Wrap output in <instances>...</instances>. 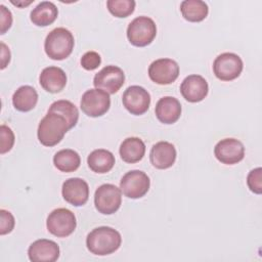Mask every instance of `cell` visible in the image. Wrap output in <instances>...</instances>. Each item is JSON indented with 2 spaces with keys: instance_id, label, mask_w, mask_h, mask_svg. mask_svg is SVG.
I'll use <instances>...</instances> for the list:
<instances>
[{
  "instance_id": "obj_1",
  "label": "cell",
  "mask_w": 262,
  "mask_h": 262,
  "mask_svg": "<svg viewBox=\"0 0 262 262\" xmlns=\"http://www.w3.org/2000/svg\"><path fill=\"white\" fill-rule=\"evenodd\" d=\"M121 243L120 232L110 226L96 227L86 237L87 249L97 256L113 254L120 248Z\"/></svg>"
},
{
  "instance_id": "obj_2",
  "label": "cell",
  "mask_w": 262,
  "mask_h": 262,
  "mask_svg": "<svg viewBox=\"0 0 262 262\" xmlns=\"http://www.w3.org/2000/svg\"><path fill=\"white\" fill-rule=\"evenodd\" d=\"M70 130L63 117L55 113H48L40 121L38 126V139L44 146H54L59 143Z\"/></svg>"
},
{
  "instance_id": "obj_3",
  "label": "cell",
  "mask_w": 262,
  "mask_h": 262,
  "mask_svg": "<svg viewBox=\"0 0 262 262\" xmlns=\"http://www.w3.org/2000/svg\"><path fill=\"white\" fill-rule=\"evenodd\" d=\"M74 36L66 28H55L46 37L44 49L48 57L53 60L67 58L74 49Z\"/></svg>"
},
{
  "instance_id": "obj_4",
  "label": "cell",
  "mask_w": 262,
  "mask_h": 262,
  "mask_svg": "<svg viewBox=\"0 0 262 262\" xmlns=\"http://www.w3.org/2000/svg\"><path fill=\"white\" fill-rule=\"evenodd\" d=\"M157 35V26L155 21L147 16H138L134 18L127 28V38L129 42L137 47L149 45Z\"/></svg>"
},
{
  "instance_id": "obj_5",
  "label": "cell",
  "mask_w": 262,
  "mask_h": 262,
  "mask_svg": "<svg viewBox=\"0 0 262 262\" xmlns=\"http://www.w3.org/2000/svg\"><path fill=\"white\" fill-rule=\"evenodd\" d=\"M77 226L75 214L66 208L53 210L47 217L48 231L57 237H67L74 232Z\"/></svg>"
},
{
  "instance_id": "obj_6",
  "label": "cell",
  "mask_w": 262,
  "mask_h": 262,
  "mask_svg": "<svg viewBox=\"0 0 262 262\" xmlns=\"http://www.w3.org/2000/svg\"><path fill=\"white\" fill-rule=\"evenodd\" d=\"M121 189L114 184L100 185L94 193V205L96 210L103 215L116 213L122 204Z\"/></svg>"
},
{
  "instance_id": "obj_7",
  "label": "cell",
  "mask_w": 262,
  "mask_h": 262,
  "mask_svg": "<svg viewBox=\"0 0 262 262\" xmlns=\"http://www.w3.org/2000/svg\"><path fill=\"white\" fill-rule=\"evenodd\" d=\"M80 106L82 112L88 117H100L110 110V94L101 89H89L82 95Z\"/></svg>"
},
{
  "instance_id": "obj_8",
  "label": "cell",
  "mask_w": 262,
  "mask_h": 262,
  "mask_svg": "<svg viewBox=\"0 0 262 262\" xmlns=\"http://www.w3.org/2000/svg\"><path fill=\"white\" fill-rule=\"evenodd\" d=\"M244 64L242 58L232 52H224L219 54L213 62V72L221 81H231L236 79Z\"/></svg>"
},
{
  "instance_id": "obj_9",
  "label": "cell",
  "mask_w": 262,
  "mask_h": 262,
  "mask_svg": "<svg viewBox=\"0 0 262 262\" xmlns=\"http://www.w3.org/2000/svg\"><path fill=\"white\" fill-rule=\"evenodd\" d=\"M150 186L148 176L140 170L127 172L120 181V189L129 199H140L146 194Z\"/></svg>"
},
{
  "instance_id": "obj_10",
  "label": "cell",
  "mask_w": 262,
  "mask_h": 262,
  "mask_svg": "<svg viewBox=\"0 0 262 262\" xmlns=\"http://www.w3.org/2000/svg\"><path fill=\"white\" fill-rule=\"evenodd\" d=\"M125 82L123 70L117 66H106L102 68L93 79V85L108 94H115L120 90Z\"/></svg>"
},
{
  "instance_id": "obj_11",
  "label": "cell",
  "mask_w": 262,
  "mask_h": 262,
  "mask_svg": "<svg viewBox=\"0 0 262 262\" xmlns=\"http://www.w3.org/2000/svg\"><path fill=\"white\" fill-rule=\"evenodd\" d=\"M122 101L130 114L140 116L147 112L150 104V95L143 87L133 85L124 91Z\"/></svg>"
},
{
  "instance_id": "obj_12",
  "label": "cell",
  "mask_w": 262,
  "mask_h": 262,
  "mask_svg": "<svg viewBox=\"0 0 262 262\" xmlns=\"http://www.w3.org/2000/svg\"><path fill=\"white\" fill-rule=\"evenodd\" d=\"M179 76V66L171 58H160L152 61L148 68L149 79L159 85L173 83Z\"/></svg>"
},
{
  "instance_id": "obj_13",
  "label": "cell",
  "mask_w": 262,
  "mask_h": 262,
  "mask_svg": "<svg viewBox=\"0 0 262 262\" xmlns=\"http://www.w3.org/2000/svg\"><path fill=\"white\" fill-rule=\"evenodd\" d=\"M216 159L225 165H234L245 157L244 144L235 138L221 139L214 147Z\"/></svg>"
},
{
  "instance_id": "obj_14",
  "label": "cell",
  "mask_w": 262,
  "mask_h": 262,
  "mask_svg": "<svg viewBox=\"0 0 262 262\" xmlns=\"http://www.w3.org/2000/svg\"><path fill=\"white\" fill-rule=\"evenodd\" d=\"M61 193L66 202L75 207H80L85 205L88 201L89 186L82 178H70L63 182Z\"/></svg>"
},
{
  "instance_id": "obj_15",
  "label": "cell",
  "mask_w": 262,
  "mask_h": 262,
  "mask_svg": "<svg viewBox=\"0 0 262 262\" xmlns=\"http://www.w3.org/2000/svg\"><path fill=\"white\" fill-rule=\"evenodd\" d=\"M28 256L33 262H54L59 257V247L51 239H37L30 245Z\"/></svg>"
},
{
  "instance_id": "obj_16",
  "label": "cell",
  "mask_w": 262,
  "mask_h": 262,
  "mask_svg": "<svg viewBox=\"0 0 262 262\" xmlns=\"http://www.w3.org/2000/svg\"><path fill=\"white\" fill-rule=\"evenodd\" d=\"M209 86L204 77L200 75L187 76L180 85V92L187 101L200 102L208 94Z\"/></svg>"
},
{
  "instance_id": "obj_17",
  "label": "cell",
  "mask_w": 262,
  "mask_h": 262,
  "mask_svg": "<svg viewBox=\"0 0 262 262\" xmlns=\"http://www.w3.org/2000/svg\"><path fill=\"white\" fill-rule=\"evenodd\" d=\"M176 148L168 141H159L152 145L149 152L151 165L157 169H168L176 161Z\"/></svg>"
},
{
  "instance_id": "obj_18",
  "label": "cell",
  "mask_w": 262,
  "mask_h": 262,
  "mask_svg": "<svg viewBox=\"0 0 262 262\" xmlns=\"http://www.w3.org/2000/svg\"><path fill=\"white\" fill-rule=\"evenodd\" d=\"M41 87L49 93H58L67 85V75L58 67H47L39 76Z\"/></svg>"
},
{
  "instance_id": "obj_19",
  "label": "cell",
  "mask_w": 262,
  "mask_h": 262,
  "mask_svg": "<svg viewBox=\"0 0 262 262\" xmlns=\"http://www.w3.org/2000/svg\"><path fill=\"white\" fill-rule=\"evenodd\" d=\"M158 120L164 124H173L181 116V104L179 100L172 96L160 98L155 108Z\"/></svg>"
},
{
  "instance_id": "obj_20",
  "label": "cell",
  "mask_w": 262,
  "mask_h": 262,
  "mask_svg": "<svg viewBox=\"0 0 262 262\" xmlns=\"http://www.w3.org/2000/svg\"><path fill=\"white\" fill-rule=\"evenodd\" d=\"M119 152L124 162L134 164L142 160L145 154V144L138 137H128L121 143Z\"/></svg>"
},
{
  "instance_id": "obj_21",
  "label": "cell",
  "mask_w": 262,
  "mask_h": 262,
  "mask_svg": "<svg viewBox=\"0 0 262 262\" xmlns=\"http://www.w3.org/2000/svg\"><path fill=\"white\" fill-rule=\"evenodd\" d=\"M58 15V9L56 5L49 1H43L39 3L31 11V21L38 27H47L55 21Z\"/></svg>"
},
{
  "instance_id": "obj_22",
  "label": "cell",
  "mask_w": 262,
  "mask_h": 262,
  "mask_svg": "<svg viewBox=\"0 0 262 262\" xmlns=\"http://www.w3.org/2000/svg\"><path fill=\"white\" fill-rule=\"evenodd\" d=\"M87 164L93 172L104 174L113 169L115 165V156L107 149H94L89 154Z\"/></svg>"
},
{
  "instance_id": "obj_23",
  "label": "cell",
  "mask_w": 262,
  "mask_h": 262,
  "mask_svg": "<svg viewBox=\"0 0 262 262\" xmlns=\"http://www.w3.org/2000/svg\"><path fill=\"white\" fill-rule=\"evenodd\" d=\"M38 101V93L30 85H24L17 88L12 95V104L19 112L32 111Z\"/></svg>"
},
{
  "instance_id": "obj_24",
  "label": "cell",
  "mask_w": 262,
  "mask_h": 262,
  "mask_svg": "<svg viewBox=\"0 0 262 262\" xmlns=\"http://www.w3.org/2000/svg\"><path fill=\"white\" fill-rule=\"evenodd\" d=\"M180 11L186 20L199 23L207 17L209 8L202 0H184L180 4Z\"/></svg>"
},
{
  "instance_id": "obj_25",
  "label": "cell",
  "mask_w": 262,
  "mask_h": 262,
  "mask_svg": "<svg viewBox=\"0 0 262 262\" xmlns=\"http://www.w3.org/2000/svg\"><path fill=\"white\" fill-rule=\"evenodd\" d=\"M53 164L61 172L70 173L76 171L81 164V158L77 151L70 148L58 150L53 157Z\"/></svg>"
},
{
  "instance_id": "obj_26",
  "label": "cell",
  "mask_w": 262,
  "mask_h": 262,
  "mask_svg": "<svg viewBox=\"0 0 262 262\" xmlns=\"http://www.w3.org/2000/svg\"><path fill=\"white\" fill-rule=\"evenodd\" d=\"M48 113H55L66 119L70 129L76 126L79 119V112L76 105L69 100H57L54 101L48 108Z\"/></svg>"
},
{
  "instance_id": "obj_27",
  "label": "cell",
  "mask_w": 262,
  "mask_h": 262,
  "mask_svg": "<svg viewBox=\"0 0 262 262\" xmlns=\"http://www.w3.org/2000/svg\"><path fill=\"white\" fill-rule=\"evenodd\" d=\"M134 0H107L106 6L108 11L116 17H127L133 13L135 9Z\"/></svg>"
},
{
  "instance_id": "obj_28",
  "label": "cell",
  "mask_w": 262,
  "mask_h": 262,
  "mask_svg": "<svg viewBox=\"0 0 262 262\" xmlns=\"http://www.w3.org/2000/svg\"><path fill=\"white\" fill-rule=\"evenodd\" d=\"M262 169L260 167L253 169L247 177V184L250 190L254 193L261 194L262 192Z\"/></svg>"
},
{
  "instance_id": "obj_29",
  "label": "cell",
  "mask_w": 262,
  "mask_h": 262,
  "mask_svg": "<svg viewBox=\"0 0 262 262\" xmlns=\"http://www.w3.org/2000/svg\"><path fill=\"white\" fill-rule=\"evenodd\" d=\"M0 133H1L0 152H1V155H3L12 148L15 138H14V134H13L12 130L6 125H1Z\"/></svg>"
},
{
  "instance_id": "obj_30",
  "label": "cell",
  "mask_w": 262,
  "mask_h": 262,
  "mask_svg": "<svg viewBox=\"0 0 262 262\" xmlns=\"http://www.w3.org/2000/svg\"><path fill=\"white\" fill-rule=\"evenodd\" d=\"M101 62L100 55L95 51H87L81 57V66L87 71H93L99 67Z\"/></svg>"
},
{
  "instance_id": "obj_31",
  "label": "cell",
  "mask_w": 262,
  "mask_h": 262,
  "mask_svg": "<svg viewBox=\"0 0 262 262\" xmlns=\"http://www.w3.org/2000/svg\"><path fill=\"white\" fill-rule=\"evenodd\" d=\"M0 234L4 235L7 234L9 232L12 231V229L14 228V224H15V220L13 215L9 212L6 211L4 209L0 210Z\"/></svg>"
},
{
  "instance_id": "obj_32",
  "label": "cell",
  "mask_w": 262,
  "mask_h": 262,
  "mask_svg": "<svg viewBox=\"0 0 262 262\" xmlns=\"http://www.w3.org/2000/svg\"><path fill=\"white\" fill-rule=\"evenodd\" d=\"M1 8V34L3 35L12 24V14L9 9H7L4 5H0Z\"/></svg>"
},
{
  "instance_id": "obj_33",
  "label": "cell",
  "mask_w": 262,
  "mask_h": 262,
  "mask_svg": "<svg viewBox=\"0 0 262 262\" xmlns=\"http://www.w3.org/2000/svg\"><path fill=\"white\" fill-rule=\"evenodd\" d=\"M1 70H3L10 61V51L9 48L3 42H1Z\"/></svg>"
},
{
  "instance_id": "obj_34",
  "label": "cell",
  "mask_w": 262,
  "mask_h": 262,
  "mask_svg": "<svg viewBox=\"0 0 262 262\" xmlns=\"http://www.w3.org/2000/svg\"><path fill=\"white\" fill-rule=\"evenodd\" d=\"M34 0H31V1H29V2H14V1H11V3L13 4V5H16V6H18V7H23V6H27V5H30L32 2H33Z\"/></svg>"
}]
</instances>
